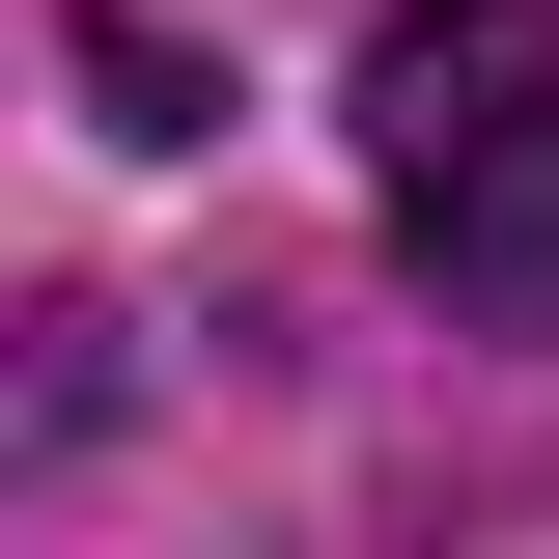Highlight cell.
Masks as SVG:
<instances>
[{
    "mask_svg": "<svg viewBox=\"0 0 559 559\" xmlns=\"http://www.w3.org/2000/svg\"><path fill=\"white\" fill-rule=\"evenodd\" d=\"M84 112H112V140H224V84L168 57V28H84Z\"/></svg>",
    "mask_w": 559,
    "mask_h": 559,
    "instance_id": "cell-2",
    "label": "cell"
},
{
    "mask_svg": "<svg viewBox=\"0 0 559 559\" xmlns=\"http://www.w3.org/2000/svg\"><path fill=\"white\" fill-rule=\"evenodd\" d=\"M364 197L448 280V336H559V28L532 0H392L364 28Z\"/></svg>",
    "mask_w": 559,
    "mask_h": 559,
    "instance_id": "cell-1",
    "label": "cell"
}]
</instances>
